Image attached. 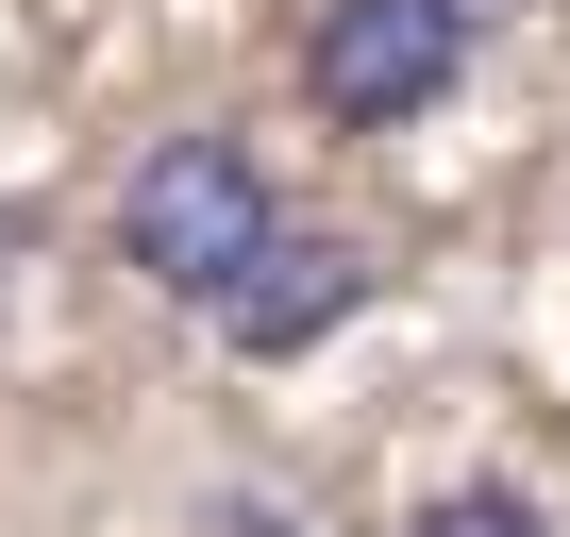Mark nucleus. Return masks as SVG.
Masks as SVG:
<instances>
[{"mask_svg":"<svg viewBox=\"0 0 570 537\" xmlns=\"http://www.w3.org/2000/svg\"><path fill=\"white\" fill-rule=\"evenodd\" d=\"M487 18H503V0H320V35H303V101H320L336 135H420V118L470 85Z\"/></svg>","mask_w":570,"mask_h":537,"instance_id":"2","label":"nucleus"},{"mask_svg":"<svg viewBox=\"0 0 570 537\" xmlns=\"http://www.w3.org/2000/svg\"><path fill=\"white\" fill-rule=\"evenodd\" d=\"M218 537H303V520H285V504H218Z\"/></svg>","mask_w":570,"mask_h":537,"instance_id":"5","label":"nucleus"},{"mask_svg":"<svg viewBox=\"0 0 570 537\" xmlns=\"http://www.w3.org/2000/svg\"><path fill=\"white\" fill-rule=\"evenodd\" d=\"M268 235H285V185H268L252 135H168V152H135V185H118V268H135L151 303H185V320H218V303L252 286Z\"/></svg>","mask_w":570,"mask_h":537,"instance_id":"1","label":"nucleus"},{"mask_svg":"<svg viewBox=\"0 0 570 537\" xmlns=\"http://www.w3.org/2000/svg\"><path fill=\"white\" fill-rule=\"evenodd\" d=\"M353 303H370V252H353V235H303V218H285V235L252 252V286L218 303V336H235L252 370H285V353H320Z\"/></svg>","mask_w":570,"mask_h":537,"instance_id":"3","label":"nucleus"},{"mask_svg":"<svg viewBox=\"0 0 570 537\" xmlns=\"http://www.w3.org/2000/svg\"><path fill=\"white\" fill-rule=\"evenodd\" d=\"M403 537H553V520H537L520 487H436V504H420Z\"/></svg>","mask_w":570,"mask_h":537,"instance_id":"4","label":"nucleus"}]
</instances>
